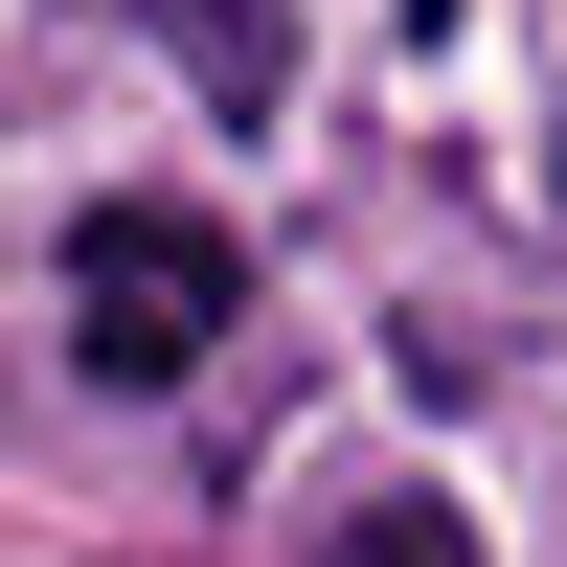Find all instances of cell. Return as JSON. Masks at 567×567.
Segmentation results:
<instances>
[{
  "instance_id": "1",
  "label": "cell",
  "mask_w": 567,
  "mask_h": 567,
  "mask_svg": "<svg viewBox=\"0 0 567 567\" xmlns=\"http://www.w3.org/2000/svg\"><path fill=\"white\" fill-rule=\"evenodd\" d=\"M227 318H250V250H227L205 205H91V227H69V341H91V386H182Z\"/></svg>"
},
{
  "instance_id": "2",
  "label": "cell",
  "mask_w": 567,
  "mask_h": 567,
  "mask_svg": "<svg viewBox=\"0 0 567 567\" xmlns=\"http://www.w3.org/2000/svg\"><path fill=\"white\" fill-rule=\"evenodd\" d=\"M159 45L227 91V114H272V91H296V23H272V0H159Z\"/></svg>"
},
{
  "instance_id": "3",
  "label": "cell",
  "mask_w": 567,
  "mask_h": 567,
  "mask_svg": "<svg viewBox=\"0 0 567 567\" xmlns=\"http://www.w3.org/2000/svg\"><path fill=\"white\" fill-rule=\"evenodd\" d=\"M318 567H477V523H454V499H341Z\"/></svg>"
},
{
  "instance_id": "4",
  "label": "cell",
  "mask_w": 567,
  "mask_h": 567,
  "mask_svg": "<svg viewBox=\"0 0 567 567\" xmlns=\"http://www.w3.org/2000/svg\"><path fill=\"white\" fill-rule=\"evenodd\" d=\"M409 23H432V45H454V0H409Z\"/></svg>"
}]
</instances>
